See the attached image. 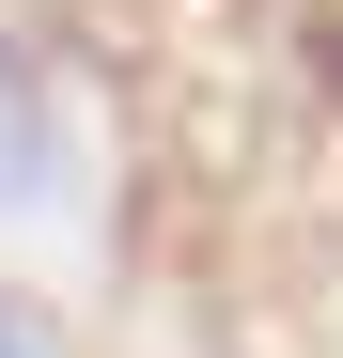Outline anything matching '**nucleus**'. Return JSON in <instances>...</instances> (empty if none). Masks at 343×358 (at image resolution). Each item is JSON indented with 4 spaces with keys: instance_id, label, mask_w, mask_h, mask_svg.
Returning <instances> with one entry per match:
<instances>
[{
    "instance_id": "f257e3e1",
    "label": "nucleus",
    "mask_w": 343,
    "mask_h": 358,
    "mask_svg": "<svg viewBox=\"0 0 343 358\" xmlns=\"http://www.w3.org/2000/svg\"><path fill=\"white\" fill-rule=\"evenodd\" d=\"M47 187H63V125H47V78L0 47V218H47Z\"/></svg>"
},
{
    "instance_id": "f03ea898",
    "label": "nucleus",
    "mask_w": 343,
    "mask_h": 358,
    "mask_svg": "<svg viewBox=\"0 0 343 358\" xmlns=\"http://www.w3.org/2000/svg\"><path fill=\"white\" fill-rule=\"evenodd\" d=\"M0 358H47V327H31V312H0Z\"/></svg>"
}]
</instances>
